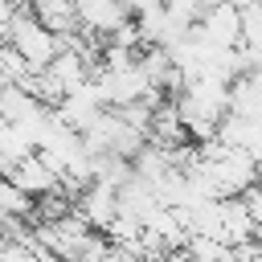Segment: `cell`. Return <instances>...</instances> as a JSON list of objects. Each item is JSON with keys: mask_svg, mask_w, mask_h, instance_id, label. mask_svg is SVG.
Returning <instances> with one entry per match:
<instances>
[{"mask_svg": "<svg viewBox=\"0 0 262 262\" xmlns=\"http://www.w3.org/2000/svg\"><path fill=\"white\" fill-rule=\"evenodd\" d=\"M4 45H8L33 74H41V70L53 61V53H57V37L37 25V16L29 12V4H20V8L12 12V20L4 25Z\"/></svg>", "mask_w": 262, "mask_h": 262, "instance_id": "1", "label": "cell"}, {"mask_svg": "<svg viewBox=\"0 0 262 262\" xmlns=\"http://www.w3.org/2000/svg\"><path fill=\"white\" fill-rule=\"evenodd\" d=\"M127 16H131V12H127L123 4H115V0H78V4H74L78 33H86V37H94V41H106L102 33L119 29Z\"/></svg>", "mask_w": 262, "mask_h": 262, "instance_id": "2", "label": "cell"}, {"mask_svg": "<svg viewBox=\"0 0 262 262\" xmlns=\"http://www.w3.org/2000/svg\"><path fill=\"white\" fill-rule=\"evenodd\" d=\"M0 180L16 184L25 196H41V192H53V188H57V176H53V172H49L37 156H25V160L8 164V172H4Z\"/></svg>", "mask_w": 262, "mask_h": 262, "instance_id": "3", "label": "cell"}, {"mask_svg": "<svg viewBox=\"0 0 262 262\" xmlns=\"http://www.w3.org/2000/svg\"><path fill=\"white\" fill-rule=\"evenodd\" d=\"M160 8H164V16L184 33L188 25H196L201 20V8H196V0H160Z\"/></svg>", "mask_w": 262, "mask_h": 262, "instance_id": "4", "label": "cell"}, {"mask_svg": "<svg viewBox=\"0 0 262 262\" xmlns=\"http://www.w3.org/2000/svg\"><path fill=\"white\" fill-rule=\"evenodd\" d=\"M213 4H221V0H196V8H201V12H209Z\"/></svg>", "mask_w": 262, "mask_h": 262, "instance_id": "5", "label": "cell"}, {"mask_svg": "<svg viewBox=\"0 0 262 262\" xmlns=\"http://www.w3.org/2000/svg\"><path fill=\"white\" fill-rule=\"evenodd\" d=\"M0 45H4V29H0Z\"/></svg>", "mask_w": 262, "mask_h": 262, "instance_id": "6", "label": "cell"}, {"mask_svg": "<svg viewBox=\"0 0 262 262\" xmlns=\"http://www.w3.org/2000/svg\"><path fill=\"white\" fill-rule=\"evenodd\" d=\"M61 4H78V0H61Z\"/></svg>", "mask_w": 262, "mask_h": 262, "instance_id": "7", "label": "cell"}]
</instances>
